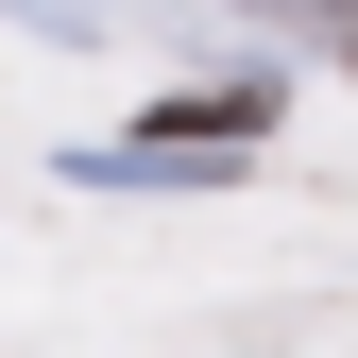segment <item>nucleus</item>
Returning <instances> with one entry per match:
<instances>
[{
	"label": "nucleus",
	"instance_id": "f03ea898",
	"mask_svg": "<svg viewBox=\"0 0 358 358\" xmlns=\"http://www.w3.org/2000/svg\"><path fill=\"white\" fill-rule=\"evenodd\" d=\"M341 52H358V0H341Z\"/></svg>",
	"mask_w": 358,
	"mask_h": 358
},
{
	"label": "nucleus",
	"instance_id": "f257e3e1",
	"mask_svg": "<svg viewBox=\"0 0 358 358\" xmlns=\"http://www.w3.org/2000/svg\"><path fill=\"white\" fill-rule=\"evenodd\" d=\"M0 17H17V34H69V52H103V34L137 17V0H0Z\"/></svg>",
	"mask_w": 358,
	"mask_h": 358
}]
</instances>
